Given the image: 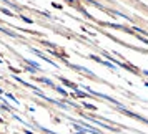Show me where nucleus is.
Listing matches in <instances>:
<instances>
[{
    "instance_id": "nucleus-1",
    "label": "nucleus",
    "mask_w": 148,
    "mask_h": 134,
    "mask_svg": "<svg viewBox=\"0 0 148 134\" xmlns=\"http://www.w3.org/2000/svg\"><path fill=\"white\" fill-rule=\"evenodd\" d=\"M0 32H3V33L8 35V37H17V35H15L14 32H10V30H7V28H2V27H0Z\"/></svg>"
},
{
    "instance_id": "nucleus-2",
    "label": "nucleus",
    "mask_w": 148,
    "mask_h": 134,
    "mask_svg": "<svg viewBox=\"0 0 148 134\" xmlns=\"http://www.w3.org/2000/svg\"><path fill=\"white\" fill-rule=\"evenodd\" d=\"M92 58H93L95 61H100V63H101V60H100V58H98V56H93V55H92ZM103 65H107V66L113 68V65H110V63H107V61H103Z\"/></svg>"
},
{
    "instance_id": "nucleus-3",
    "label": "nucleus",
    "mask_w": 148,
    "mask_h": 134,
    "mask_svg": "<svg viewBox=\"0 0 148 134\" xmlns=\"http://www.w3.org/2000/svg\"><path fill=\"white\" fill-rule=\"evenodd\" d=\"M42 83H45V85H50V86H52V88H55V85H53V83H52V81H50V80H47V78H42Z\"/></svg>"
},
{
    "instance_id": "nucleus-4",
    "label": "nucleus",
    "mask_w": 148,
    "mask_h": 134,
    "mask_svg": "<svg viewBox=\"0 0 148 134\" xmlns=\"http://www.w3.org/2000/svg\"><path fill=\"white\" fill-rule=\"evenodd\" d=\"M27 63H30V65H32V66H35V68H38V65H37L35 61H30V60H27Z\"/></svg>"
}]
</instances>
